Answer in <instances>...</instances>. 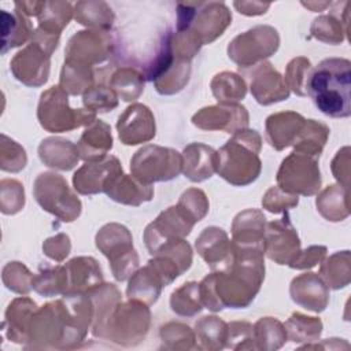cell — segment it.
<instances>
[{"label":"cell","mask_w":351,"mask_h":351,"mask_svg":"<svg viewBox=\"0 0 351 351\" xmlns=\"http://www.w3.org/2000/svg\"><path fill=\"white\" fill-rule=\"evenodd\" d=\"M278 186L288 193L314 195L321 186L317 158L293 151L287 156L277 173Z\"/></svg>","instance_id":"30bf717a"},{"label":"cell","mask_w":351,"mask_h":351,"mask_svg":"<svg viewBox=\"0 0 351 351\" xmlns=\"http://www.w3.org/2000/svg\"><path fill=\"white\" fill-rule=\"evenodd\" d=\"M122 174V167L115 156H106L97 162L85 163L73 177L75 191L82 195L106 192L111 182Z\"/></svg>","instance_id":"4fadbf2b"},{"label":"cell","mask_w":351,"mask_h":351,"mask_svg":"<svg viewBox=\"0 0 351 351\" xmlns=\"http://www.w3.org/2000/svg\"><path fill=\"white\" fill-rule=\"evenodd\" d=\"M106 193L118 203L138 206L143 202H148L152 199L154 189L151 184H145L134 176L132 177L121 174L111 182Z\"/></svg>","instance_id":"d4e9b609"},{"label":"cell","mask_w":351,"mask_h":351,"mask_svg":"<svg viewBox=\"0 0 351 351\" xmlns=\"http://www.w3.org/2000/svg\"><path fill=\"white\" fill-rule=\"evenodd\" d=\"M195 126L208 130L239 132L248 125V112L239 104H218L202 108L192 118Z\"/></svg>","instance_id":"9a60e30c"},{"label":"cell","mask_w":351,"mask_h":351,"mask_svg":"<svg viewBox=\"0 0 351 351\" xmlns=\"http://www.w3.org/2000/svg\"><path fill=\"white\" fill-rule=\"evenodd\" d=\"M178 206L193 219V222H199L208 211V202L204 192L196 188L185 191L180 197Z\"/></svg>","instance_id":"7bdbcfd3"},{"label":"cell","mask_w":351,"mask_h":351,"mask_svg":"<svg viewBox=\"0 0 351 351\" xmlns=\"http://www.w3.org/2000/svg\"><path fill=\"white\" fill-rule=\"evenodd\" d=\"M74 16L78 23L99 30L108 29L114 22L112 10L104 1H80L75 4Z\"/></svg>","instance_id":"4dcf8cb0"},{"label":"cell","mask_w":351,"mask_h":351,"mask_svg":"<svg viewBox=\"0 0 351 351\" xmlns=\"http://www.w3.org/2000/svg\"><path fill=\"white\" fill-rule=\"evenodd\" d=\"M59 36L36 29L30 44L19 51L11 62L14 75L26 85L40 86L49 74V56L58 47Z\"/></svg>","instance_id":"277c9868"},{"label":"cell","mask_w":351,"mask_h":351,"mask_svg":"<svg viewBox=\"0 0 351 351\" xmlns=\"http://www.w3.org/2000/svg\"><path fill=\"white\" fill-rule=\"evenodd\" d=\"M350 251H340L329 256L321 266L319 274L333 289H340L350 282Z\"/></svg>","instance_id":"836d02e7"},{"label":"cell","mask_w":351,"mask_h":351,"mask_svg":"<svg viewBox=\"0 0 351 351\" xmlns=\"http://www.w3.org/2000/svg\"><path fill=\"white\" fill-rule=\"evenodd\" d=\"M3 19V49L5 53L7 49L22 45L30 34H33L29 19L25 18V14L15 10V12L10 14L5 10L1 12Z\"/></svg>","instance_id":"83f0119b"},{"label":"cell","mask_w":351,"mask_h":351,"mask_svg":"<svg viewBox=\"0 0 351 351\" xmlns=\"http://www.w3.org/2000/svg\"><path fill=\"white\" fill-rule=\"evenodd\" d=\"M304 7L310 8L311 11H324L326 7L330 5V3L325 1V3H302Z\"/></svg>","instance_id":"681fc988"},{"label":"cell","mask_w":351,"mask_h":351,"mask_svg":"<svg viewBox=\"0 0 351 351\" xmlns=\"http://www.w3.org/2000/svg\"><path fill=\"white\" fill-rule=\"evenodd\" d=\"M321 322L318 318H314V317H306V315H302L299 313H293L291 315V318L288 319L287 322V328H288V332H289V337L293 340V341H300L302 339L303 340H314L317 339L321 333H317V332H313V330H306V328L311 326V325H315Z\"/></svg>","instance_id":"f6af8a7d"},{"label":"cell","mask_w":351,"mask_h":351,"mask_svg":"<svg viewBox=\"0 0 351 351\" xmlns=\"http://www.w3.org/2000/svg\"><path fill=\"white\" fill-rule=\"evenodd\" d=\"M84 104L90 111L107 112L118 106L117 95L112 89L106 86H92L84 93Z\"/></svg>","instance_id":"60d3db41"},{"label":"cell","mask_w":351,"mask_h":351,"mask_svg":"<svg viewBox=\"0 0 351 351\" xmlns=\"http://www.w3.org/2000/svg\"><path fill=\"white\" fill-rule=\"evenodd\" d=\"M299 203L298 196L282 191L280 186H271L263 196L262 204L270 213H282Z\"/></svg>","instance_id":"ee69618b"},{"label":"cell","mask_w":351,"mask_h":351,"mask_svg":"<svg viewBox=\"0 0 351 351\" xmlns=\"http://www.w3.org/2000/svg\"><path fill=\"white\" fill-rule=\"evenodd\" d=\"M350 88L351 63L343 58L324 59L311 67L306 81V95L322 114L333 118L350 117Z\"/></svg>","instance_id":"6da1fadb"},{"label":"cell","mask_w":351,"mask_h":351,"mask_svg":"<svg viewBox=\"0 0 351 351\" xmlns=\"http://www.w3.org/2000/svg\"><path fill=\"white\" fill-rule=\"evenodd\" d=\"M111 86L121 96L122 100H136L144 89V80L140 73L133 69H119L112 74Z\"/></svg>","instance_id":"8d00e7d4"},{"label":"cell","mask_w":351,"mask_h":351,"mask_svg":"<svg viewBox=\"0 0 351 351\" xmlns=\"http://www.w3.org/2000/svg\"><path fill=\"white\" fill-rule=\"evenodd\" d=\"M311 70V63L306 58H295L288 63L285 73V84L296 95L306 96V81Z\"/></svg>","instance_id":"74e56055"},{"label":"cell","mask_w":351,"mask_h":351,"mask_svg":"<svg viewBox=\"0 0 351 351\" xmlns=\"http://www.w3.org/2000/svg\"><path fill=\"white\" fill-rule=\"evenodd\" d=\"M63 267L64 296L85 295L101 282V271L93 258H74Z\"/></svg>","instance_id":"ac0fdd59"},{"label":"cell","mask_w":351,"mask_h":351,"mask_svg":"<svg viewBox=\"0 0 351 351\" xmlns=\"http://www.w3.org/2000/svg\"><path fill=\"white\" fill-rule=\"evenodd\" d=\"M261 136L255 130L243 129L217 152L218 174L233 185H247L261 173Z\"/></svg>","instance_id":"7a4b0ae2"},{"label":"cell","mask_w":351,"mask_h":351,"mask_svg":"<svg viewBox=\"0 0 351 351\" xmlns=\"http://www.w3.org/2000/svg\"><path fill=\"white\" fill-rule=\"evenodd\" d=\"M34 197L43 210L63 222H71L81 214V202L59 174L41 173L34 182Z\"/></svg>","instance_id":"52a82bcc"},{"label":"cell","mask_w":351,"mask_h":351,"mask_svg":"<svg viewBox=\"0 0 351 351\" xmlns=\"http://www.w3.org/2000/svg\"><path fill=\"white\" fill-rule=\"evenodd\" d=\"M38 155L43 163H45L48 167L59 170L73 169L80 159L77 145L69 140L55 137L41 141L38 147Z\"/></svg>","instance_id":"484cf974"},{"label":"cell","mask_w":351,"mask_h":351,"mask_svg":"<svg viewBox=\"0 0 351 351\" xmlns=\"http://www.w3.org/2000/svg\"><path fill=\"white\" fill-rule=\"evenodd\" d=\"M265 252L278 265L291 266L300 252V241L288 215L267 223L265 232Z\"/></svg>","instance_id":"7c38bea8"},{"label":"cell","mask_w":351,"mask_h":351,"mask_svg":"<svg viewBox=\"0 0 351 351\" xmlns=\"http://www.w3.org/2000/svg\"><path fill=\"white\" fill-rule=\"evenodd\" d=\"M71 4L67 1H45L38 15V26L47 32L60 34L73 16Z\"/></svg>","instance_id":"e575fe53"},{"label":"cell","mask_w":351,"mask_h":351,"mask_svg":"<svg viewBox=\"0 0 351 351\" xmlns=\"http://www.w3.org/2000/svg\"><path fill=\"white\" fill-rule=\"evenodd\" d=\"M162 287H163L162 280L148 263L145 267L132 274L126 293L129 299H134V300H140L151 304L156 302Z\"/></svg>","instance_id":"4316f807"},{"label":"cell","mask_w":351,"mask_h":351,"mask_svg":"<svg viewBox=\"0 0 351 351\" xmlns=\"http://www.w3.org/2000/svg\"><path fill=\"white\" fill-rule=\"evenodd\" d=\"M304 123L306 119L298 112L287 111L273 114L266 119V140L273 148L281 151L295 144Z\"/></svg>","instance_id":"44dd1931"},{"label":"cell","mask_w":351,"mask_h":351,"mask_svg":"<svg viewBox=\"0 0 351 351\" xmlns=\"http://www.w3.org/2000/svg\"><path fill=\"white\" fill-rule=\"evenodd\" d=\"M171 310L180 315H195L203 308L200 284L191 281L171 293Z\"/></svg>","instance_id":"d590c367"},{"label":"cell","mask_w":351,"mask_h":351,"mask_svg":"<svg viewBox=\"0 0 351 351\" xmlns=\"http://www.w3.org/2000/svg\"><path fill=\"white\" fill-rule=\"evenodd\" d=\"M132 241L129 230L119 223L104 225L96 234V245L108 258L118 281L130 277L138 266V256Z\"/></svg>","instance_id":"8992f818"},{"label":"cell","mask_w":351,"mask_h":351,"mask_svg":"<svg viewBox=\"0 0 351 351\" xmlns=\"http://www.w3.org/2000/svg\"><path fill=\"white\" fill-rule=\"evenodd\" d=\"M317 208L328 221H343L348 217L347 189L341 185H330L317 197Z\"/></svg>","instance_id":"f1b7e54d"},{"label":"cell","mask_w":351,"mask_h":351,"mask_svg":"<svg viewBox=\"0 0 351 351\" xmlns=\"http://www.w3.org/2000/svg\"><path fill=\"white\" fill-rule=\"evenodd\" d=\"M326 255V247L324 245H311L304 251H300L298 258L293 261L291 267L293 269H308L321 262Z\"/></svg>","instance_id":"7dc6e473"},{"label":"cell","mask_w":351,"mask_h":351,"mask_svg":"<svg viewBox=\"0 0 351 351\" xmlns=\"http://www.w3.org/2000/svg\"><path fill=\"white\" fill-rule=\"evenodd\" d=\"M234 8L244 15H261L265 14L270 7V3H259V1H234Z\"/></svg>","instance_id":"c3c4849f"},{"label":"cell","mask_w":351,"mask_h":351,"mask_svg":"<svg viewBox=\"0 0 351 351\" xmlns=\"http://www.w3.org/2000/svg\"><path fill=\"white\" fill-rule=\"evenodd\" d=\"M130 170L136 178L145 184L169 181L182 170V156L171 148L147 145L134 154L130 160Z\"/></svg>","instance_id":"ba28073f"},{"label":"cell","mask_w":351,"mask_h":351,"mask_svg":"<svg viewBox=\"0 0 351 351\" xmlns=\"http://www.w3.org/2000/svg\"><path fill=\"white\" fill-rule=\"evenodd\" d=\"M25 204L23 185L15 180L1 181V211L4 214H15Z\"/></svg>","instance_id":"b9f144b4"},{"label":"cell","mask_w":351,"mask_h":351,"mask_svg":"<svg viewBox=\"0 0 351 351\" xmlns=\"http://www.w3.org/2000/svg\"><path fill=\"white\" fill-rule=\"evenodd\" d=\"M196 250L211 269L225 270L234 259L233 243L228 234L217 226L206 228L196 239Z\"/></svg>","instance_id":"e0dca14e"},{"label":"cell","mask_w":351,"mask_h":351,"mask_svg":"<svg viewBox=\"0 0 351 351\" xmlns=\"http://www.w3.org/2000/svg\"><path fill=\"white\" fill-rule=\"evenodd\" d=\"M251 92L255 100L263 106L287 100L289 96V89L281 74L267 62L256 66L251 74Z\"/></svg>","instance_id":"d6986e66"},{"label":"cell","mask_w":351,"mask_h":351,"mask_svg":"<svg viewBox=\"0 0 351 351\" xmlns=\"http://www.w3.org/2000/svg\"><path fill=\"white\" fill-rule=\"evenodd\" d=\"M211 90L222 104H236L239 100L244 99L247 86L240 75L223 71L217 74L211 81Z\"/></svg>","instance_id":"1f68e13d"},{"label":"cell","mask_w":351,"mask_h":351,"mask_svg":"<svg viewBox=\"0 0 351 351\" xmlns=\"http://www.w3.org/2000/svg\"><path fill=\"white\" fill-rule=\"evenodd\" d=\"M291 296L295 303L317 313L325 310L329 299L326 285L314 273L295 277L291 282Z\"/></svg>","instance_id":"7402d4cb"},{"label":"cell","mask_w":351,"mask_h":351,"mask_svg":"<svg viewBox=\"0 0 351 351\" xmlns=\"http://www.w3.org/2000/svg\"><path fill=\"white\" fill-rule=\"evenodd\" d=\"M93 74L89 66L64 60L60 74V88L70 95H80L92 88Z\"/></svg>","instance_id":"d6a6232c"},{"label":"cell","mask_w":351,"mask_h":351,"mask_svg":"<svg viewBox=\"0 0 351 351\" xmlns=\"http://www.w3.org/2000/svg\"><path fill=\"white\" fill-rule=\"evenodd\" d=\"M193 223V219L180 206L169 207L166 211L160 213L144 232V240L149 254L154 255L165 244L188 236Z\"/></svg>","instance_id":"8fae6325"},{"label":"cell","mask_w":351,"mask_h":351,"mask_svg":"<svg viewBox=\"0 0 351 351\" xmlns=\"http://www.w3.org/2000/svg\"><path fill=\"white\" fill-rule=\"evenodd\" d=\"M33 276L19 262H10L3 270V280L8 289L18 293H27L33 285Z\"/></svg>","instance_id":"ab89813d"},{"label":"cell","mask_w":351,"mask_h":351,"mask_svg":"<svg viewBox=\"0 0 351 351\" xmlns=\"http://www.w3.org/2000/svg\"><path fill=\"white\" fill-rule=\"evenodd\" d=\"M311 34L321 41L339 44L343 40L341 22L333 15H321L311 23Z\"/></svg>","instance_id":"f35d334b"},{"label":"cell","mask_w":351,"mask_h":351,"mask_svg":"<svg viewBox=\"0 0 351 351\" xmlns=\"http://www.w3.org/2000/svg\"><path fill=\"white\" fill-rule=\"evenodd\" d=\"M77 148L84 160L97 162L104 159L107 152L112 148L111 128L103 121L95 119L82 133Z\"/></svg>","instance_id":"cb8c5ba5"},{"label":"cell","mask_w":351,"mask_h":351,"mask_svg":"<svg viewBox=\"0 0 351 351\" xmlns=\"http://www.w3.org/2000/svg\"><path fill=\"white\" fill-rule=\"evenodd\" d=\"M70 239L67 234H56L55 237H49L43 244V250L47 256L56 262H62L70 252Z\"/></svg>","instance_id":"bcb514c9"},{"label":"cell","mask_w":351,"mask_h":351,"mask_svg":"<svg viewBox=\"0 0 351 351\" xmlns=\"http://www.w3.org/2000/svg\"><path fill=\"white\" fill-rule=\"evenodd\" d=\"M119 138L126 145L149 141L155 136V119L147 106H129L117 123Z\"/></svg>","instance_id":"2e32d148"},{"label":"cell","mask_w":351,"mask_h":351,"mask_svg":"<svg viewBox=\"0 0 351 351\" xmlns=\"http://www.w3.org/2000/svg\"><path fill=\"white\" fill-rule=\"evenodd\" d=\"M232 14L225 3L197 1L177 4V32H185L200 45L219 37L232 23Z\"/></svg>","instance_id":"3957f363"},{"label":"cell","mask_w":351,"mask_h":351,"mask_svg":"<svg viewBox=\"0 0 351 351\" xmlns=\"http://www.w3.org/2000/svg\"><path fill=\"white\" fill-rule=\"evenodd\" d=\"M329 136V129L325 123L314 119H306L304 128L295 141V151L318 158Z\"/></svg>","instance_id":"f546056e"},{"label":"cell","mask_w":351,"mask_h":351,"mask_svg":"<svg viewBox=\"0 0 351 351\" xmlns=\"http://www.w3.org/2000/svg\"><path fill=\"white\" fill-rule=\"evenodd\" d=\"M37 114L41 126L52 133L67 132L95 121V112L90 110L70 108L67 95L60 86H52L41 95Z\"/></svg>","instance_id":"5b68a950"},{"label":"cell","mask_w":351,"mask_h":351,"mask_svg":"<svg viewBox=\"0 0 351 351\" xmlns=\"http://www.w3.org/2000/svg\"><path fill=\"white\" fill-rule=\"evenodd\" d=\"M278 45L277 30L271 26L261 25L234 37L228 47V55L239 67H251L271 56L278 49Z\"/></svg>","instance_id":"9c48e42d"},{"label":"cell","mask_w":351,"mask_h":351,"mask_svg":"<svg viewBox=\"0 0 351 351\" xmlns=\"http://www.w3.org/2000/svg\"><path fill=\"white\" fill-rule=\"evenodd\" d=\"M232 230L236 247L265 252V217L259 210H245L237 214Z\"/></svg>","instance_id":"ffe728a7"},{"label":"cell","mask_w":351,"mask_h":351,"mask_svg":"<svg viewBox=\"0 0 351 351\" xmlns=\"http://www.w3.org/2000/svg\"><path fill=\"white\" fill-rule=\"evenodd\" d=\"M182 171L193 182L210 178L217 171V152L202 143L189 144L184 149Z\"/></svg>","instance_id":"603a6c76"},{"label":"cell","mask_w":351,"mask_h":351,"mask_svg":"<svg viewBox=\"0 0 351 351\" xmlns=\"http://www.w3.org/2000/svg\"><path fill=\"white\" fill-rule=\"evenodd\" d=\"M110 38L103 30H82L75 33L66 48V60L92 67L108 55Z\"/></svg>","instance_id":"5bb4252c"}]
</instances>
